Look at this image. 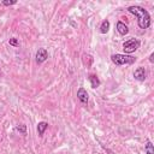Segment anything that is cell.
<instances>
[{
    "instance_id": "obj_1",
    "label": "cell",
    "mask_w": 154,
    "mask_h": 154,
    "mask_svg": "<svg viewBox=\"0 0 154 154\" xmlns=\"http://www.w3.org/2000/svg\"><path fill=\"white\" fill-rule=\"evenodd\" d=\"M128 11L135 16H137V23H138V26L141 29H147L150 26V23H152V19H150V14L147 10H144L143 7L141 6H136V5H132V6H129L128 7Z\"/></svg>"
},
{
    "instance_id": "obj_2",
    "label": "cell",
    "mask_w": 154,
    "mask_h": 154,
    "mask_svg": "<svg viewBox=\"0 0 154 154\" xmlns=\"http://www.w3.org/2000/svg\"><path fill=\"white\" fill-rule=\"evenodd\" d=\"M111 60L113 61V64L120 66V65H131V64H134L136 61V58L131 57V55H126V54H112Z\"/></svg>"
},
{
    "instance_id": "obj_3",
    "label": "cell",
    "mask_w": 154,
    "mask_h": 154,
    "mask_svg": "<svg viewBox=\"0 0 154 154\" xmlns=\"http://www.w3.org/2000/svg\"><path fill=\"white\" fill-rule=\"evenodd\" d=\"M140 45H141L140 40L130 38V40H128L123 43V49H124L125 53H134L135 51H137L140 48Z\"/></svg>"
},
{
    "instance_id": "obj_4",
    "label": "cell",
    "mask_w": 154,
    "mask_h": 154,
    "mask_svg": "<svg viewBox=\"0 0 154 154\" xmlns=\"http://www.w3.org/2000/svg\"><path fill=\"white\" fill-rule=\"evenodd\" d=\"M134 77H135V79H137V81H140V82H143V81L147 78L146 69L142 67V66L137 67V69L134 71Z\"/></svg>"
},
{
    "instance_id": "obj_5",
    "label": "cell",
    "mask_w": 154,
    "mask_h": 154,
    "mask_svg": "<svg viewBox=\"0 0 154 154\" xmlns=\"http://www.w3.org/2000/svg\"><path fill=\"white\" fill-rule=\"evenodd\" d=\"M48 58V52L46 48H38V51L36 52V63L41 64L43 61H46Z\"/></svg>"
},
{
    "instance_id": "obj_6",
    "label": "cell",
    "mask_w": 154,
    "mask_h": 154,
    "mask_svg": "<svg viewBox=\"0 0 154 154\" xmlns=\"http://www.w3.org/2000/svg\"><path fill=\"white\" fill-rule=\"evenodd\" d=\"M77 99H78L82 103H84V105L88 103V99H89V97H88V93H87V90H85L84 88L81 87V88L77 90Z\"/></svg>"
},
{
    "instance_id": "obj_7",
    "label": "cell",
    "mask_w": 154,
    "mask_h": 154,
    "mask_svg": "<svg viewBox=\"0 0 154 154\" xmlns=\"http://www.w3.org/2000/svg\"><path fill=\"white\" fill-rule=\"evenodd\" d=\"M117 31L120 34V35H126L129 32V28L123 23V22H117Z\"/></svg>"
},
{
    "instance_id": "obj_8",
    "label": "cell",
    "mask_w": 154,
    "mask_h": 154,
    "mask_svg": "<svg viewBox=\"0 0 154 154\" xmlns=\"http://www.w3.org/2000/svg\"><path fill=\"white\" fill-rule=\"evenodd\" d=\"M47 128H48V123L47 122H40L37 124V134H38V136H42L45 134V131L47 130Z\"/></svg>"
},
{
    "instance_id": "obj_9",
    "label": "cell",
    "mask_w": 154,
    "mask_h": 154,
    "mask_svg": "<svg viewBox=\"0 0 154 154\" xmlns=\"http://www.w3.org/2000/svg\"><path fill=\"white\" fill-rule=\"evenodd\" d=\"M88 79H89V82L91 84V88H97L100 85V81H99V78H97L96 75H89Z\"/></svg>"
},
{
    "instance_id": "obj_10",
    "label": "cell",
    "mask_w": 154,
    "mask_h": 154,
    "mask_svg": "<svg viewBox=\"0 0 154 154\" xmlns=\"http://www.w3.org/2000/svg\"><path fill=\"white\" fill-rule=\"evenodd\" d=\"M109 22L107 20V19H105V20H102V23H101V25H100V32L101 34H106L108 30H109Z\"/></svg>"
},
{
    "instance_id": "obj_11",
    "label": "cell",
    "mask_w": 154,
    "mask_h": 154,
    "mask_svg": "<svg viewBox=\"0 0 154 154\" xmlns=\"http://www.w3.org/2000/svg\"><path fill=\"white\" fill-rule=\"evenodd\" d=\"M144 150H146V154H154V146L150 141H147L144 146Z\"/></svg>"
},
{
    "instance_id": "obj_12",
    "label": "cell",
    "mask_w": 154,
    "mask_h": 154,
    "mask_svg": "<svg viewBox=\"0 0 154 154\" xmlns=\"http://www.w3.org/2000/svg\"><path fill=\"white\" fill-rule=\"evenodd\" d=\"M16 130L19 131L20 134L25 135V134H26V125H25V124H20V125H18V126L16 128Z\"/></svg>"
},
{
    "instance_id": "obj_13",
    "label": "cell",
    "mask_w": 154,
    "mask_h": 154,
    "mask_svg": "<svg viewBox=\"0 0 154 154\" xmlns=\"http://www.w3.org/2000/svg\"><path fill=\"white\" fill-rule=\"evenodd\" d=\"M8 43H10L11 46H14V47H17V46H19V42H18V40H17L16 37H12V38H10V41H8Z\"/></svg>"
},
{
    "instance_id": "obj_14",
    "label": "cell",
    "mask_w": 154,
    "mask_h": 154,
    "mask_svg": "<svg viewBox=\"0 0 154 154\" xmlns=\"http://www.w3.org/2000/svg\"><path fill=\"white\" fill-rule=\"evenodd\" d=\"M14 4H17L16 0H12V1H1V5H4V6H11V5H14Z\"/></svg>"
},
{
    "instance_id": "obj_15",
    "label": "cell",
    "mask_w": 154,
    "mask_h": 154,
    "mask_svg": "<svg viewBox=\"0 0 154 154\" xmlns=\"http://www.w3.org/2000/svg\"><path fill=\"white\" fill-rule=\"evenodd\" d=\"M149 61H150V63H154V53H150V55H149Z\"/></svg>"
},
{
    "instance_id": "obj_16",
    "label": "cell",
    "mask_w": 154,
    "mask_h": 154,
    "mask_svg": "<svg viewBox=\"0 0 154 154\" xmlns=\"http://www.w3.org/2000/svg\"><path fill=\"white\" fill-rule=\"evenodd\" d=\"M0 73H1V69H0Z\"/></svg>"
}]
</instances>
